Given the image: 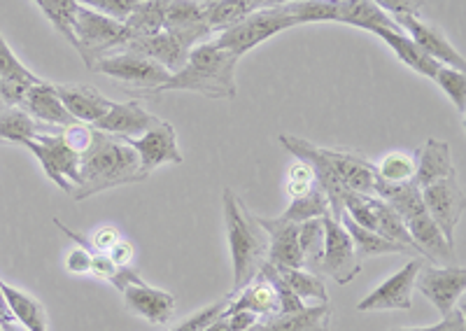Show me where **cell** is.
I'll list each match as a JSON object with an SVG mask.
<instances>
[{
    "mask_svg": "<svg viewBox=\"0 0 466 331\" xmlns=\"http://www.w3.org/2000/svg\"><path fill=\"white\" fill-rule=\"evenodd\" d=\"M287 3H301V0H268V5H287Z\"/></svg>",
    "mask_w": 466,
    "mask_h": 331,
    "instance_id": "cell-57",
    "label": "cell"
},
{
    "mask_svg": "<svg viewBox=\"0 0 466 331\" xmlns=\"http://www.w3.org/2000/svg\"><path fill=\"white\" fill-rule=\"evenodd\" d=\"M415 177L413 182L420 189L434 182L448 180V177H457V168L452 164L451 145L445 140L430 138L427 143L415 152Z\"/></svg>",
    "mask_w": 466,
    "mask_h": 331,
    "instance_id": "cell-23",
    "label": "cell"
},
{
    "mask_svg": "<svg viewBox=\"0 0 466 331\" xmlns=\"http://www.w3.org/2000/svg\"><path fill=\"white\" fill-rule=\"evenodd\" d=\"M75 45L77 54L82 56L85 65L94 70V65L107 56L122 49V45L128 40V33L124 28V22H116L101 12L91 10V7L80 5L75 15Z\"/></svg>",
    "mask_w": 466,
    "mask_h": 331,
    "instance_id": "cell-6",
    "label": "cell"
},
{
    "mask_svg": "<svg viewBox=\"0 0 466 331\" xmlns=\"http://www.w3.org/2000/svg\"><path fill=\"white\" fill-rule=\"evenodd\" d=\"M0 289L10 306L12 316L26 331H47V310L35 296L22 292V289L12 287L5 280H0Z\"/></svg>",
    "mask_w": 466,
    "mask_h": 331,
    "instance_id": "cell-30",
    "label": "cell"
},
{
    "mask_svg": "<svg viewBox=\"0 0 466 331\" xmlns=\"http://www.w3.org/2000/svg\"><path fill=\"white\" fill-rule=\"evenodd\" d=\"M420 194H422V204L430 217L434 219V225L439 226L445 241L452 246L457 225L464 215V192H461L457 177L427 185V187L420 189Z\"/></svg>",
    "mask_w": 466,
    "mask_h": 331,
    "instance_id": "cell-13",
    "label": "cell"
},
{
    "mask_svg": "<svg viewBox=\"0 0 466 331\" xmlns=\"http://www.w3.org/2000/svg\"><path fill=\"white\" fill-rule=\"evenodd\" d=\"M64 135L70 147L82 155L91 143V126H86V124H75V126L64 128Z\"/></svg>",
    "mask_w": 466,
    "mask_h": 331,
    "instance_id": "cell-47",
    "label": "cell"
},
{
    "mask_svg": "<svg viewBox=\"0 0 466 331\" xmlns=\"http://www.w3.org/2000/svg\"><path fill=\"white\" fill-rule=\"evenodd\" d=\"M436 85L445 91V96L451 98L452 105L457 107V113H466V75L464 70L448 68V65H441L439 73L434 77Z\"/></svg>",
    "mask_w": 466,
    "mask_h": 331,
    "instance_id": "cell-40",
    "label": "cell"
},
{
    "mask_svg": "<svg viewBox=\"0 0 466 331\" xmlns=\"http://www.w3.org/2000/svg\"><path fill=\"white\" fill-rule=\"evenodd\" d=\"M257 219L268 234V256H266V262L278 268H306L301 246H299V225L285 222L280 217L266 219L257 215Z\"/></svg>",
    "mask_w": 466,
    "mask_h": 331,
    "instance_id": "cell-19",
    "label": "cell"
},
{
    "mask_svg": "<svg viewBox=\"0 0 466 331\" xmlns=\"http://www.w3.org/2000/svg\"><path fill=\"white\" fill-rule=\"evenodd\" d=\"M122 236H119V231L115 229V226H103V229L96 231L94 236H91V246H94L96 252H110V247L115 246L116 241H119Z\"/></svg>",
    "mask_w": 466,
    "mask_h": 331,
    "instance_id": "cell-49",
    "label": "cell"
},
{
    "mask_svg": "<svg viewBox=\"0 0 466 331\" xmlns=\"http://www.w3.org/2000/svg\"><path fill=\"white\" fill-rule=\"evenodd\" d=\"M322 150L339 180L345 185V189L364 194V196H376V173H373L371 161L364 159L357 152L327 150V147H322Z\"/></svg>",
    "mask_w": 466,
    "mask_h": 331,
    "instance_id": "cell-21",
    "label": "cell"
},
{
    "mask_svg": "<svg viewBox=\"0 0 466 331\" xmlns=\"http://www.w3.org/2000/svg\"><path fill=\"white\" fill-rule=\"evenodd\" d=\"M291 19L301 24H345L373 33L376 28L401 31L392 16H387L373 0H301L287 3Z\"/></svg>",
    "mask_w": 466,
    "mask_h": 331,
    "instance_id": "cell-5",
    "label": "cell"
},
{
    "mask_svg": "<svg viewBox=\"0 0 466 331\" xmlns=\"http://www.w3.org/2000/svg\"><path fill=\"white\" fill-rule=\"evenodd\" d=\"M119 52H133L140 54V56H147V59L164 65L168 73H177L187 64V56H189V49L166 31L157 33V35H147V38L127 40Z\"/></svg>",
    "mask_w": 466,
    "mask_h": 331,
    "instance_id": "cell-25",
    "label": "cell"
},
{
    "mask_svg": "<svg viewBox=\"0 0 466 331\" xmlns=\"http://www.w3.org/2000/svg\"><path fill=\"white\" fill-rule=\"evenodd\" d=\"M324 229H327V238H324V252L318 273L334 278L339 285H350L361 273V259L357 256L352 238L339 219H334L331 215H324Z\"/></svg>",
    "mask_w": 466,
    "mask_h": 331,
    "instance_id": "cell-11",
    "label": "cell"
},
{
    "mask_svg": "<svg viewBox=\"0 0 466 331\" xmlns=\"http://www.w3.org/2000/svg\"><path fill=\"white\" fill-rule=\"evenodd\" d=\"M280 145L285 147L289 155L297 156L301 164H306L310 171H313L315 182H318L322 192L327 194V201H329V208H331V217L340 219L343 215V196H345V185L339 180L336 171L331 168V164L327 161L324 156V150L319 145L315 143H308L306 138H297V135H278Z\"/></svg>",
    "mask_w": 466,
    "mask_h": 331,
    "instance_id": "cell-10",
    "label": "cell"
},
{
    "mask_svg": "<svg viewBox=\"0 0 466 331\" xmlns=\"http://www.w3.org/2000/svg\"><path fill=\"white\" fill-rule=\"evenodd\" d=\"M116 268H119V266L112 262L106 252H96V255L91 256V271L89 273H94L96 278H103V280H107V283H110V278L115 276Z\"/></svg>",
    "mask_w": 466,
    "mask_h": 331,
    "instance_id": "cell-48",
    "label": "cell"
},
{
    "mask_svg": "<svg viewBox=\"0 0 466 331\" xmlns=\"http://www.w3.org/2000/svg\"><path fill=\"white\" fill-rule=\"evenodd\" d=\"M224 226H227V241L233 262V292L243 289L257 278L261 264L268 256V234L259 225L255 213H249L248 206L240 201L233 189H224Z\"/></svg>",
    "mask_w": 466,
    "mask_h": 331,
    "instance_id": "cell-2",
    "label": "cell"
},
{
    "mask_svg": "<svg viewBox=\"0 0 466 331\" xmlns=\"http://www.w3.org/2000/svg\"><path fill=\"white\" fill-rule=\"evenodd\" d=\"M369 201H371L373 215H376V231H378V234L385 236V238H390V241H394V243L408 246L410 250L418 252V256H422V250H420L418 243L413 241V236L408 234L406 225H403V219L397 215V210H394L390 204H385V201H382V198H378V196H369ZM422 259H424V256H422Z\"/></svg>",
    "mask_w": 466,
    "mask_h": 331,
    "instance_id": "cell-32",
    "label": "cell"
},
{
    "mask_svg": "<svg viewBox=\"0 0 466 331\" xmlns=\"http://www.w3.org/2000/svg\"><path fill=\"white\" fill-rule=\"evenodd\" d=\"M124 304L128 310H133L136 316L145 317L152 325H168L177 308V299L166 289L149 287L147 283L128 285L124 289Z\"/></svg>",
    "mask_w": 466,
    "mask_h": 331,
    "instance_id": "cell-20",
    "label": "cell"
},
{
    "mask_svg": "<svg viewBox=\"0 0 466 331\" xmlns=\"http://www.w3.org/2000/svg\"><path fill=\"white\" fill-rule=\"evenodd\" d=\"M138 155L119 135L103 134L91 126V143L80 155V180L70 196L75 201L96 196V194L116 189L122 185L147 180Z\"/></svg>",
    "mask_w": 466,
    "mask_h": 331,
    "instance_id": "cell-1",
    "label": "cell"
},
{
    "mask_svg": "<svg viewBox=\"0 0 466 331\" xmlns=\"http://www.w3.org/2000/svg\"><path fill=\"white\" fill-rule=\"evenodd\" d=\"M394 22L427 56L439 61L441 65H448V68L466 70L464 56L460 54V49L452 47V43L445 38V33L439 26L422 22L420 16H397Z\"/></svg>",
    "mask_w": 466,
    "mask_h": 331,
    "instance_id": "cell-17",
    "label": "cell"
},
{
    "mask_svg": "<svg viewBox=\"0 0 466 331\" xmlns=\"http://www.w3.org/2000/svg\"><path fill=\"white\" fill-rule=\"evenodd\" d=\"M80 5L91 7V10L101 12V15L110 16V19H116V22H124L131 10L143 0H77Z\"/></svg>",
    "mask_w": 466,
    "mask_h": 331,
    "instance_id": "cell-42",
    "label": "cell"
},
{
    "mask_svg": "<svg viewBox=\"0 0 466 331\" xmlns=\"http://www.w3.org/2000/svg\"><path fill=\"white\" fill-rule=\"evenodd\" d=\"M33 85L19 80H0V98L7 107H22L26 101V94Z\"/></svg>",
    "mask_w": 466,
    "mask_h": 331,
    "instance_id": "cell-44",
    "label": "cell"
},
{
    "mask_svg": "<svg viewBox=\"0 0 466 331\" xmlns=\"http://www.w3.org/2000/svg\"><path fill=\"white\" fill-rule=\"evenodd\" d=\"M387 16H420L424 7V0H373Z\"/></svg>",
    "mask_w": 466,
    "mask_h": 331,
    "instance_id": "cell-43",
    "label": "cell"
},
{
    "mask_svg": "<svg viewBox=\"0 0 466 331\" xmlns=\"http://www.w3.org/2000/svg\"><path fill=\"white\" fill-rule=\"evenodd\" d=\"M24 147L43 166L45 176L56 185L61 192L73 194L80 180V152L73 150L64 135V128L37 134L35 138L24 140Z\"/></svg>",
    "mask_w": 466,
    "mask_h": 331,
    "instance_id": "cell-8",
    "label": "cell"
},
{
    "mask_svg": "<svg viewBox=\"0 0 466 331\" xmlns=\"http://www.w3.org/2000/svg\"><path fill=\"white\" fill-rule=\"evenodd\" d=\"M240 310H248V313H255L257 317H273L278 316L280 310V301H278L276 287L264 280L261 276H257L249 285H245L243 289H238L236 294H231V301H228L224 316H233V313H240Z\"/></svg>",
    "mask_w": 466,
    "mask_h": 331,
    "instance_id": "cell-27",
    "label": "cell"
},
{
    "mask_svg": "<svg viewBox=\"0 0 466 331\" xmlns=\"http://www.w3.org/2000/svg\"><path fill=\"white\" fill-rule=\"evenodd\" d=\"M56 86V94L64 103V107L73 115L80 124L86 126H94L103 115L112 107L110 98H106L101 91L91 85H54Z\"/></svg>",
    "mask_w": 466,
    "mask_h": 331,
    "instance_id": "cell-24",
    "label": "cell"
},
{
    "mask_svg": "<svg viewBox=\"0 0 466 331\" xmlns=\"http://www.w3.org/2000/svg\"><path fill=\"white\" fill-rule=\"evenodd\" d=\"M238 61L231 52L219 49L215 43L197 45L187 56V64L170 75L161 91H191L212 101H231L238 94L236 86Z\"/></svg>",
    "mask_w": 466,
    "mask_h": 331,
    "instance_id": "cell-3",
    "label": "cell"
},
{
    "mask_svg": "<svg viewBox=\"0 0 466 331\" xmlns=\"http://www.w3.org/2000/svg\"><path fill=\"white\" fill-rule=\"evenodd\" d=\"M324 215H331V208H329L327 194H324L322 187L315 182L308 192L299 194V196H291V204L287 206V210L280 215V219L294 222V225H301V222L319 219L324 217Z\"/></svg>",
    "mask_w": 466,
    "mask_h": 331,
    "instance_id": "cell-33",
    "label": "cell"
},
{
    "mask_svg": "<svg viewBox=\"0 0 466 331\" xmlns=\"http://www.w3.org/2000/svg\"><path fill=\"white\" fill-rule=\"evenodd\" d=\"M159 122L161 119L145 110L140 101H127L112 103L110 110L94 124V128L103 134L119 135V138H138Z\"/></svg>",
    "mask_w": 466,
    "mask_h": 331,
    "instance_id": "cell-18",
    "label": "cell"
},
{
    "mask_svg": "<svg viewBox=\"0 0 466 331\" xmlns=\"http://www.w3.org/2000/svg\"><path fill=\"white\" fill-rule=\"evenodd\" d=\"M5 101H3V98H0V113H3V110H5Z\"/></svg>",
    "mask_w": 466,
    "mask_h": 331,
    "instance_id": "cell-59",
    "label": "cell"
},
{
    "mask_svg": "<svg viewBox=\"0 0 466 331\" xmlns=\"http://www.w3.org/2000/svg\"><path fill=\"white\" fill-rule=\"evenodd\" d=\"M203 331H231V329H228V317L222 313V316H219L218 320L212 322V325H208Z\"/></svg>",
    "mask_w": 466,
    "mask_h": 331,
    "instance_id": "cell-54",
    "label": "cell"
},
{
    "mask_svg": "<svg viewBox=\"0 0 466 331\" xmlns=\"http://www.w3.org/2000/svg\"><path fill=\"white\" fill-rule=\"evenodd\" d=\"M140 283H145V280L140 278V273L133 266H119L115 271V276L110 278V285L115 289H119V292H124L128 285H140Z\"/></svg>",
    "mask_w": 466,
    "mask_h": 331,
    "instance_id": "cell-50",
    "label": "cell"
},
{
    "mask_svg": "<svg viewBox=\"0 0 466 331\" xmlns=\"http://www.w3.org/2000/svg\"><path fill=\"white\" fill-rule=\"evenodd\" d=\"M313 185H315L313 171H310L306 164L299 161V164L289 171V196H299V194L308 192Z\"/></svg>",
    "mask_w": 466,
    "mask_h": 331,
    "instance_id": "cell-45",
    "label": "cell"
},
{
    "mask_svg": "<svg viewBox=\"0 0 466 331\" xmlns=\"http://www.w3.org/2000/svg\"><path fill=\"white\" fill-rule=\"evenodd\" d=\"M294 26H297V22L287 12V5H268L261 7V10L249 12L243 22L231 26L228 31L219 33L215 45L219 49L231 52L236 59H243L249 49L259 47L261 43L270 40L273 35Z\"/></svg>",
    "mask_w": 466,
    "mask_h": 331,
    "instance_id": "cell-7",
    "label": "cell"
},
{
    "mask_svg": "<svg viewBox=\"0 0 466 331\" xmlns=\"http://www.w3.org/2000/svg\"><path fill=\"white\" fill-rule=\"evenodd\" d=\"M131 145L136 155H138L143 171L152 173L154 168H159L164 164L180 166L185 161L180 147H177V134L168 122L161 119L154 128H149L147 134L138 135V138H124Z\"/></svg>",
    "mask_w": 466,
    "mask_h": 331,
    "instance_id": "cell-16",
    "label": "cell"
},
{
    "mask_svg": "<svg viewBox=\"0 0 466 331\" xmlns=\"http://www.w3.org/2000/svg\"><path fill=\"white\" fill-rule=\"evenodd\" d=\"M415 287L422 292V296L430 299L441 313V317L448 316L452 308H457V301L464 296L466 289V268L464 266H441V264H424L415 276Z\"/></svg>",
    "mask_w": 466,
    "mask_h": 331,
    "instance_id": "cell-12",
    "label": "cell"
},
{
    "mask_svg": "<svg viewBox=\"0 0 466 331\" xmlns=\"http://www.w3.org/2000/svg\"><path fill=\"white\" fill-rule=\"evenodd\" d=\"M373 35H378V38H380L387 47L392 49L401 64H406L408 68L415 70V73H420L422 77H430V80H434L436 73H439V68H441V64L439 61L431 59V56H427V54H424L422 49L413 43V40L408 38L406 33L392 31V28H376V31H373Z\"/></svg>",
    "mask_w": 466,
    "mask_h": 331,
    "instance_id": "cell-28",
    "label": "cell"
},
{
    "mask_svg": "<svg viewBox=\"0 0 466 331\" xmlns=\"http://www.w3.org/2000/svg\"><path fill=\"white\" fill-rule=\"evenodd\" d=\"M278 273L282 276L287 287L297 294L301 301L315 299L318 304H329L327 285H324V280L319 278L318 273L306 271V268H278Z\"/></svg>",
    "mask_w": 466,
    "mask_h": 331,
    "instance_id": "cell-35",
    "label": "cell"
},
{
    "mask_svg": "<svg viewBox=\"0 0 466 331\" xmlns=\"http://www.w3.org/2000/svg\"><path fill=\"white\" fill-rule=\"evenodd\" d=\"M422 259L415 256L403 268H399L394 276L378 285L369 296L357 304L360 313H378V310H410L413 308V289L415 276H418Z\"/></svg>",
    "mask_w": 466,
    "mask_h": 331,
    "instance_id": "cell-14",
    "label": "cell"
},
{
    "mask_svg": "<svg viewBox=\"0 0 466 331\" xmlns=\"http://www.w3.org/2000/svg\"><path fill=\"white\" fill-rule=\"evenodd\" d=\"M439 331H466L464 310L452 308L448 316H443V320L439 322Z\"/></svg>",
    "mask_w": 466,
    "mask_h": 331,
    "instance_id": "cell-53",
    "label": "cell"
},
{
    "mask_svg": "<svg viewBox=\"0 0 466 331\" xmlns=\"http://www.w3.org/2000/svg\"><path fill=\"white\" fill-rule=\"evenodd\" d=\"M227 317H228V329L231 331H249L257 325V320H259L255 313H248V310H240V313H233V316H227Z\"/></svg>",
    "mask_w": 466,
    "mask_h": 331,
    "instance_id": "cell-52",
    "label": "cell"
},
{
    "mask_svg": "<svg viewBox=\"0 0 466 331\" xmlns=\"http://www.w3.org/2000/svg\"><path fill=\"white\" fill-rule=\"evenodd\" d=\"M394 331H439V325H430V326H413V329H394Z\"/></svg>",
    "mask_w": 466,
    "mask_h": 331,
    "instance_id": "cell-56",
    "label": "cell"
},
{
    "mask_svg": "<svg viewBox=\"0 0 466 331\" xmlns=\"http://www.w3.org/2000/svg\"><path fill=\"white\" fill-rule=\"evenodd\" d=\"M164 31L175 40H180L189 52L197 45L210 43L215 35L208 26L206 5L201 0H170L166 7Z\"/></svg>",
    "mask_w": 466,
    "mask_h": 331,
    "instance_id": "cell-15",
    "label": "cell"
},
{
    "mask_svg": "<svg viewBox=\"0 0 466 331\" xmlns=\"http://www.w3.org/2000/svg\"><path fill=\"white\" fill-rule=\"evenodd\" d=\"M373 173H376L378 180L387 182V185L413 182L415 159L410 155H406V152H390L378 164H373Z\"/></svg>",
    "mask_w": 466,
    "mask_h": 331,
    "instance_id": "cell-39",
    "label": "cell"
},
{
    "mask_svg": "<svg viewBox=\"0 0 466 331\" xmlns=\"http://www.w3.org/2000/svg\"><path fill=\"white\" fill-rule=\"evenodd\" d=\"M91 73H101V75L110 77V80L119 82L131 91H143L147 96L157 98L161 94V86L170 80L173 73L164 68L157 61L140 56L133 52H115L103 56L98 64L94 65Z\"/></svg>",
    "mask_w": 466,
    "mask_h": 331,
    "instance_id": "cell-9",
    "label": "cell"
},
{
    "mask_svg": "<svg viewBox=\"0 0 466 331\" xmlns=\"http://www.w3.org/2000/svg\"><path fill=\"white\" fill-rule=\"evenodd\" d=\"M245 3H248V7H249V10H252V12L261 10V7L268 5V0H245Z\"/></svg>",
    "mask_w": 466,
    "mask_h": 331,
    "instance_id": "cell-55",
    "label": "cell"
},
{
    "mask_svg": "<svg viewBox=\"0 0 466 331\" xmlns=\"http://www.w3.org/2000/svg\"><path fill=\"white\" fill-rule=\"evenodd\" d=\"M339 222L345 226V231H348L350 238H352V246H355V252L361 262H364V259H371V256H382V255H415L418 256V252L410 250L408 246L394 243V241H390V238H385V236L378 234V231H369V229H364V226H360L357 222H352V219L348 217V213L340 215Z\"/></svg>",
    "mask_w": 466,
    "mask_h": 331,
    "instance_id": "cell-29",
    "label": "cell"
},
{
    "mask_svg": "<svg viewBox=\"0 0 466 331\" xmlns=\"http://www.w3.org/2000/svg\"><path fill=\"white\" fill-rule=\"evenodd\" d=\"M0 331H3V329H0Z\"/></svg>",
    "mask_w": 466,
    "mask_h": 331,
    "instance_id": "cell-61",
    "label": "cell"
},
{
    "mask_svg": "<svg viewBox=\"0 0 466 331\" xmlns=\"http://www.w3.org/2000/svg\"><path fill=\"white\" fill-rule=\"evenodd\" d=\"M107 256H110L116 266H131L133 256H136V247H133L128 241H124V238H119V241L110 247Z\"/></svg>",
    "mask_w": 466,
    "mask_h": 331,
    "instance_id": "cell-51",
    "label": "cell"
},
{
    "mask_svg": "<svg viewBox=\"0 0 466 331\" xmlns=\"http://www.w3.org/2000/svg\"><path fill=\"white\" fill-rule=\"evenodd\" d=\"M45 126L24 113L22 107H5L0 113V140H10V143H19L24 140L35 138L37 134H43Z\"/></svg>",
    "mask_w": 466,
    "mask_h": 331,
    "instance_id": "cell-34",
    "label": "cell"
},
{
    "mask_svg": "<svg viewBox=\"0 0 466 331\" xmlns=\"http://www.w3.org/2000/svg\"><path fill=\"white\" fill-rule=\"evenodd\" d=\"M170 0H143L133 7L131 15L124 19V28L131 38H147L164 31V16L166 7Z\"/></svg>",
    "mask_w": 466,
    "mask_h": 331,
    "instance_id": "cell-31",
    "label": "cell"
},
{
    "mask_svg": "<svg viewBox=\"0 0 466 331\" xmlns=\"http://www.w3.org/2000/svg\"><path fill=\"white\" fill-rule=\"evenodd\" d=\"M376 196L397 210V215L406 225L408 234L413 236V241L422 250L424 259H430L431 264H439L441 259L448 262V259L455 256L452 246L445 241L439 226L434 225V219L430 217V213L424 208L422 194H420V187L415 182L387 185V182L376 177Z\"/></svg>",
    "mask_w": 466,
    "mask_h": 331,
    "instance_id": "cell-4",
    "label": "cell"
},
{
    "mask_svg": "<svg viewBox=\"0 0 466 331\" xmlns=\"http://www.w3.org/2000/svg\"><path fill=\"white\" fill-rule=\"evenodd\" d=\"M324 238H327L324 217L308 219V222H301V225H299V246H301L303 262H306L308 271L318 273L319 259H322L324 252Z\"/></svg>",
    "mask_w": 466,
    "mask_h": 331,
    "instance_id": "cell-36",
    "label": "cell"
},
{
    "mask_svg": "<svg viewBox=\"0 0 466 331\" xmlns=\"http://www.w3.org/2000/svg\"><path fill=\"white\" fill-rule=\"evenodd\" d=\"M96 252H89L86 247H75V250L68 252V259H66V268L68 273H75V276H85V273L91 271V256Z\"/></svg>",
    "mask_w": 466,
    "mask_h": 331,
    "instance_id": "cell-46",
    "label": "cell"
},
{
    "mask_svg": "<svg viewBox=\"0 0 466 331\" xmlns=\"http://www.w3.org/2000/svg\"><path fill=\"white\" fill-rule=\"evenodd\" d=\"M5 331H22V329H19V326H16V322H15V325H10V326H7Z\"/></svg>",
    "mask_w": 466,
    "mask_h": 331,
    "instance_id": "cell-58",
    "label": "cell"
},
{
    "mask_svg": "<svg viewBox=\"0 0 466 331\" xmlns=\"http://www.w3.org/2000/svg\"><path fill=\"white\" fill-rule=\"evenodd\" d=\"M334 310L329 304L303 306L294 313H278L273 317H261L249 331H329Z\"/></svg>",
    "mask_w": 466,
    "mask_h": 331,
    "instance_id": "cell-26",
    "label": "cell"
},
{
    "mask_svg": "<svg viewBox=\"0 0 466 331\" xmlns=\"http://www.w3.org/2000/svg\"><path fill=\"white\" fill-rule=\"evenodd\" d=\"M40 12L49 19L54 28L58 31V35H64L70 45H75V15L80 10V3L77 0H33Z\"/></svg>",
    "mask_w": 466,
    "mask_h": 331,
    "instance_id": "cell-37",
    "label": "cell"
},
{
    "mask_svg": "<svg viewBox=\"0 0 466 331\" xmlns=\"http://www.w3.org/2000/svg\"><path fill=\"white\" fill-rule=\"evenodd\" d=\"M0 80H19L28 82V85H37L40 77L26 68L22 61L16 59V54L12 52L10 45L5 43L3 33H0Z\"/></svg>",
    "mask_w": 466,
    "mask_h": 331,
    "instance_id": "cell-41",
    "label": "cell"
},
{
    "mask_svg": "<svg viewBox=\"0 0 466 331\" xmlns=\"http://www.w3.org/2000/svg\"><path fill=\"white\" fill-rule=\"evenodd\" d=\"M22 110L31 115L35 122L43 124V126L68 128L75 126V124H80L64 107V103H61V98H58L56 94V86L49 85V82L45 80H40L37 85H33L31 89H28Z\"/></svg>",
    "mask_w": 466,
    "mask_h": 331,
    "instance_id": "cell-22",
    "label": "cell"
},
{
    "mask_svg": "<svg viewBox=\"0 0 466 331\" xmlns=\"http://www.w3.org/2000/svg\"><path fill=\"white\" fill-rule=\"evenodd\" d=\"M203 5H208V3H215V0H201Z\"/></svg>",
    "mask_w": 466,
    "mask_h": 331,
    "instance_id": "cell-60",
    "label": "cell"
},
{
    "mask_svg": "<svg viewBox=\"0 0 466 331\" xmlns=\"http://www.w3.org/2000/svg\"><path fill=\"white\" fill-rule=\"evenodd\" d=\"M245 0H215L206 5V19L212 33H224L249 15Z\"/></svg>",
    "mask_w": 466,
    "mask_h": 331,
    "instance_id": "cell-38",
    "label": "cell"
}]
</instances>
